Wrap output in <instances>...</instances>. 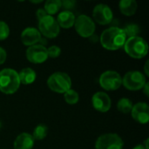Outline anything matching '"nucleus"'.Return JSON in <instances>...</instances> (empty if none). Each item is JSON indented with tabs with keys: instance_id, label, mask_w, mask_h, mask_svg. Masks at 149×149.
I'll return each mask as SVG.
<instances>
[{
	"instance_id": "obj_17",
	"label": "nucleus",
	"mask_w": 149,
	"mask_h": 149,
	"mask_svg": "<svg viewBox=\"0 0 149 149\" xmlns=\"http://www.w3.org/2000/svg\"><path fill=\"white\" fill-rule=\"evenodd\" d=\"M18 77L20 80V84L30 85L36 80L37 74L33 69L30 67H26L20 71V72L18 73Z\"/></svg>"
},
{
	"instance_id": "obj_30",
	"label": "nucleus",
	"mask_w": 149,
	"mask_h": 149,
	"mask_svg": "<svg viewBox=\"0 0 149 149\" xmlns=\"http://www.w3.org/2000/svg\"><path fill=\"white\" fill-rule=\"evenodd\" d=\"M148 63H149V60H148V61L146 62V65H145V72H146V75H147V76H148L149 75Z\"/></svg>"
},
{
	"instance_id": "obj_22",
	"label": "nucleus",
	"mask_w": 149,
	"mask_h": 149,
	"mask_svg": "<svg viewBox=\"0 0 149 149\" xmlns=\"http://www.w3.org/2000/svg\"><path fill=\"white\" fill-rule=\"evenodd\" d=\"M64 98H65V102L70 104V105L76 104L79 101V93L75 90H73V89H70L66 93H64Z\"/></svg>"
},
{
	"instance_id": "obj_12",
	"label": "nucleus",
	"mask_w": 149,
	"mask_h": 149,
	"mask_svg": "<svg viewBox=\"0 0 149 149\" xmlns=\"http://www.w3.org/2000/svg\"><path fill=\"white\" fill-rule=\"evenodd\" d=\"M92 103L93 107L101 113H106L111 108V100L109 96L103 92H98L93 94L92 98Z\"/></svg>"
},
{
	"instance_id": "obj_16",
	"label": "nucleus",
	"mask_w": 149,
	"mask_h": 149,
	"mask_svg": "<svg viewBox=\"0 0 149 149\" xmlns=\"http://www.w3.org/2000/svg\"><path fill=\"white\" fill-rule=\"evenodd\" d=\"M75 19H76V17L72 11L63 10L58 14V18H57V22H58L59 26L65 28V29H69L72 25H74Z\"/></svg>"
},
{
	"instance_id": "obj_4",
	"label": "nucleus",
	"mask_w": 149,
	"mask_h": 149,
	"mask_svg": "<svg viewBox=\"0 0 149 149\" xmlns=\"http://www.w3.org/2000/svg\"><path fill=\"white\" fill-rule=\"evenodd\" d=\"M49 88L58 93H65L71 89L72 80L69 75L65 72H54L47 79Z\"/></svg>"
},
{
	"instance_id": "obj_19",
	"label": "nucleus",
	"mask_w": 149,
	"mask_h": 149,
	"mask_svg": "<svg viewBox=\"0 0 149 149\" xmlns=\"http://www.w3.org/2000/svg\"><path fill=\"white\" fill-rule=\"evenodd\" d=\"M61 8V1L60 0H48L45 3V10L50 16L56 14L59 9Z\"/></svg>"
},
{
	"instance_id": "obj_24",
	"label": "nucleus",
	"mask_w": 149,
	"mask_h": 149,
	"mask_svg": "<svg viewBox=\"0 0 149 149\" xmlns=\"http://www.w3.org/2000/svg\"><path fill=\"white\" fill-rule=\"evenodd\" d=\"M9 34H10V28L8 24L3 21H0V40H3L7 38Z\"/></svg>"
},
{
	"instance_id": "obj_10",
	"label": "nucleus",
	"mask_w": 149,
	"mask_h": 149,
	"mask_svg": "<svg viewBox=\"0 0 149 149\" xmlns=\"http://www.w3.org/2000/svg\"><path fill=\"white\" fill-rule=\"evenodd\" d=\"M93 16L94 20L99 23L100 24L105 25L113 21V11L111 8L104 3L97 4L93 10Z\"/></svg>"
},
{
	"instance_id": "obj_23",
	"label": "nucleus",
	"mask_w": 149,
	"mask_h": 149,
	"mask_svg": "<svg viewBox=\"0 0 149 149\" xmlns=\"http://www.w3.org/2000/svg\"><path fill=\"white\" fill-rule=\"evenodd\" d=\"M123 31L127 36V38H132V37L137 36V34L140 31V27L135 24H129L123 29Z\"/></svg>"
},
{
	"instance_id": "obj_25",
	"label": "nucleus",
	"mask_w": 149,
	"mask_h": 149,
	"mask_svg": "<svg viewBox=\"0 0 149 149\" xmlns=\"http://www.w3.org/2000/svg\"><path fill=\"white\" fill-rule=\"evenodd\" d=\"M61 53V50L58 46L57 45H52L50 46L48 49H47V54H48V57H51V58H58Z\"/></svg>"
},
{
	"instance_id": "obj_7",
	"label": "nucleus",
	"mask_w": 149,
	"mask_h": 149,
	"mask_svg": "<svg viewBox=\"0 0 149 149\" xmlns=\"http://www.w3.org/2000/svg\"><path fill=\"white\" fill-rule=\"evenodd\" d=\"M146 83L145 76L138 71L128 72L122 79V84L124 86L131 91H138L142 89Z\"/></svg>"
},
{
	"instance_id": "obj_27",
	"label": "nucleus",
	"mask_w": 149,
	"mask_h": 149,
	"mask_svg": "<svg viewBox=\"0 0 149 149\" xmlns=\"http://www.w3.org/2000/svg\"><path fill=\"white\" fill-rule=\"evenodd\" d=\"M46 15H48V14L46 13V11L44 9H38L36 11V16H37V17H38V20H40L41 18H43L44 17H45Z\"/></svg>"
},
{
	"instance_id": "obj_31",
	"label": "nucleus",
	"mask_w": 149,
	"mask_h": 149,
	"mask_svg": "<svg viewBox=\"0 0 149 149\" xmlns=\"http://www.w3.org/2000/svg\"><path fill=\"white\" fill-rule=\"evenodd\" d=\"M133 149H146L144 145H137L136 147H134Z\"/></svg>"
},
{
	"instance_id": "obj_9",
	"label": "nucleus",
	"mask_w": 149,
	"mask_h": 149,
	"mask_svg": "<svg viewBox=\"0 0 149 149\" xmlns=\"http://www.w3.org/2000/svg\"><path fill=\"white\" fill-rule=\"evenodd\" d=\"M74 25L79 35L83 38H90L94 34L95 24L93 19L86 15H79L75 19Z\"/></svg>"
},
{
	"instance_id": "obj_28",
	"label": "nucleus",
	"mask_w": 149,
	"mask_h": 149,
	"mask_svg": "<svg viewBox=\"0 0 149 149\" xmlns=\"http://www.w3.org/2000/svg\"><path fill=\"white\" fill-rule=\"evenodd\" d=\"M6 59V52L5 50L0 46V65L3 64Z\"/></svg>"
},
{
	"instance_id": "obj_20",
	"label": "nucleus",
	"mask_w": 149,
	"mask_h": 149,
	"mask_svg": "<svg viewBox=\"0 0 149 149\" xmlns=\"http://www.w3.org/2000/svg\"><path fill=\"white\" fill-rule=\"evenodd\" d=\"M133 103L132 101L127 98H122L118 101L117 108L120 112L123 113H128L132 111L133 108Z\"/></svg>"
},
{
	"instance_id": "obj_6",
	"label": "nucleus",
	"mask_w": 149,
	"mask_h": 149,
	"mask_svg": "<svg viewBox=\"0 0 149 149\" xmlns=\"http://www.w3.org/2000/svg\"><path fill=\"white\" fill-rule=\"evenodd\" d=\"M39 32L49 38H56L59 33V25L57 20L50 15H46L38 20Z\"/></svg>"
},
{
	"instance_id": "obj_21",
	"label": "nucleus",
	"mask_w": 149,
	"mask_h": 149,
	"mask_svg": "<svg viewBox=\"0 0 149 149\" xmlns=\"http://www.w3.org/2000/svg\"><path fill=\"white\" fill-rule=\"evenodd\" d=\"M47 132H48L47 127H46L45 125H44V124H39V125H38V126L35 127V129H34V131H33L32 137H33L34 141H35V140H37V141H41V140H43L44 138L46 137Z\"/></svg>"
},
{
	"instance_id": "obj_3",
	"label": "nucleus",
	"mask_w": 149,
	"mask_h": 149,
	"mask_svg": "<svg viewBox=\"0 0 149 149\" xmlns=\"http://www.w3.org/2000/svg\"><path fill=\"white\" fill-rule=\"evenodd\" d=\"M124 49L130 57L134 58H141L148 54V45L144 38L135 36L127 38L124 44Z\"/></svg>"
},
{
	"instance_id": "obj_32",
	"label": "nucleus",
	"mask_w": 149,
	"mask_h": 149,
	"mask_svg": "<svg viewBox=\"0 0 149 149\" xmlns=\"http://www.w3.org/2000/svg\"><path fill=\"white\" fill-rule=\"evenodd\" d=\"M0 127H1V123H0Z\"/></svg>"
},
{
	"instance_id": "obj_14",
	"label": "nucleus",
	"mask_w": 149,
	"mask_h": 149,
	"mask_svg": "<svg viewBox=\"0 0 149 149\" xmlns=\"http://www.w3.org/2000/svg\"><path fill=\"white\" fill-rule=\"evenodd\" d=\"M41 39V33L37 28L27 27L21 33V40L24 45L31 46L38 44Z\"/></svg>"
},
{
	"instance_id": "obj_29",
	"label": "nucleus",
	"mask_w": 149,
	"mask_h": 149,
	"mask_svg": "<svg viewBox=\"0 0 149 149\" xmlns=\"http://www.w3.org/2000/svg\"><path fill=\"white\" fill-rule=\"evenodd\" d=\"M148 84L149 83H146V84H145V86H143V88H142V89H144V93H145L147 96H148L149 95Z\"/></svg>"
},
{
	"instance_id": "obj_15",
	"label": "nucleus",
	"mask_w": 149,
	"mask_h": 149,
	"mask_svg": "<svg viewBox=\"0 0 149 149\" xmlns=\"http://www.w3.org/2000/svg\"><path fill=\"white\" fill-rule=\"evenodd\" d=\"M34 145V139L28 133L20 134L14 141V149H31Z\"/></svg>"
},
{
	"instance_id": "obj_13",
	"label": "nucleus",
	"mask_w": 149,
	"mask_h": 149,
	"mask_svg": "<svg viewBox=\"0 0 149 149\" xmlns=\"http://www.w3.org/2000/svg\"><path fill=\"white\" fill-rule=\"evenodd\" d=\"M132 117L134 120L141 124H146L149 120V107L145 102H139L133 106Z\"/></svg>"
},
{
	"instance_id": "obj_26",
	"label": "nucleus",
	"mask_w": 149,
	"mask_h": 149,
	"mask_svg": "<svg viewBox=\"0 0 149 149\" xmlns=\"http://www.w3.org/2000/svg\"><path fill=\"white\" fill-rule=\"evenodd\" d=\"M76 4V1L74 0H65L61 2V7L65 9V10H69L72 9Z\"/></svg>"
},
{
	"instance_id": "obj_11",
	"label": "nucleus",
	"mask_w": 149,
	"mask_h": 149,
	"mask_svg": "<svg viewBox=\"0 0 149 149\" xmlns=\"http://www.w3.org/2000/svg\"><path fill=\"white\" fill-rule=\"evenodd\" d=\"M26 57L27 59L31 63L41 64L48 58L47 48L38 44L29 46V48L26 50Z\"/></svg>"
},
{
	"instance_id": "obj_5",
	"label": "nucleus",
	"mask_w": 149,
	"mask_h": 149,
	"mask_svg": "<svg viewBox=\"0 0 149 149\" xmlns=\"http://www.w3.org/2000/svg\"><path fill=\"white\" fill-rule=\"evenodd\" d=\"M124 142L117 134H105L98 138L95 144L96 149H122Z\"/></svg>"
},
{
	"instance_id": "obj_18",
	"label": "nucleus",
	"mask_w": 149,
	"mask_h": 149,
	"mask_svg": "<svg viewBox=\"0 0 149 149\" xmlns=\"http://www.w3.org/2000/svg\"><path fill=\"white\" fill-rule=\"evenodd\" d=\"M120 11L126 16H132L136 12L137 3L134 0H121L119 3Z\"/></svg>"
},
{
	"instance_id": "obj_1",
	"label": "nucleus",
	"mask_w": 149,
	"mask_h": 149,
	"mask_svg": "<svg viewBox=\"0 0 149 149\" xmlns=\"http://www.w3.org/2000/svg\"><path fill=\"white\" fill-rule=\"evenodd\" d=\"M127 36L123 31L116 26L105 30L100 36V43L102 46L107 50L114 51L124 46Z\"/></svg>"
},
{
	"instance_id": "obj_2",
	"label": "nucleus",
	"mask_w": 149,
	"mask_h": 149,
	"mask_svg": "<svg viewBox=\"0 0 149 149\" xmlns=\"http://www.w3.org/2000/svg\"><path fill=\"white\" fill-rule=\"evenodd\" d=\"M20 86L18 72L11 68H4L0 72V91L5 94H12Z\"/></svg>"
},
{
	"instance_id": "obj_8",
	"label": "nucleus",
	"mask_w": 149,
	"mask_h": 149,
	"mask_svg": "<svg viewBox=\"0 0 149 149\" xmlns=\"http://www.w3.org/2000/svg\"><path fill=\"white\" fill-rule=\"evenodd\" d=\"M100 85L107 91H114L122 85L121 76L114 71H107L100 77Z\"/></svg>"
}]
</instances>
